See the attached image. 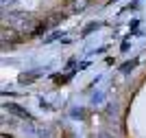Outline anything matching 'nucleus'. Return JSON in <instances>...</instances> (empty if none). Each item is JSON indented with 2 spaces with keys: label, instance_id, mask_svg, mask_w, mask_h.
Instances as JSON below:
<instances>
[{
  "label": "nucleus",
  "instance_id": "423d86ee",
  "mask_svg": "<svg viewBox=\"0 0 146 138\" xmlns=\"http://www.w3.org/2000/svg\"><path fill=\"white\" fill-rule=\"evenodd\" d=\"M98 138H116V136L109 134V132H100V134H98Z\"/></svg>",
  "mask_w": 146,
  "mask_h": 138
},
{
  "label": "nucleus",
  "instance_id": "f257e3e1",
  "mask_svg": "<svg viewBox=\"0 0 146 138\" xmlns=\"http://www.w3.org/2000/svg\"><path fill=\"white\" fill-rule=\"evenodd\" d=\"M2 108H5V112H9V114H13V116H18V118H24V120H33V114H31L29 110L20 108L18 103H5Z\"/></svg>",
  "mask_w": 146,
  "mask_h": 138
},
{
  "label": "nucleus",
  "instance_id": "39448f33",
  "mask_svg": "<svg viewBox=\"0 0 146 138\" xmlns=\"http://www.w3.org/2000/svg\"><path fill=\"white\" fill-rule=\"evenodd\" d=\"M118 110H120L118 105H109V108H107V112H109L111 116H116V112H118Z\"/></svg>",
  "mask_w": 146,
  "mask_h": 138
},
{
  "label": "nucleus",
  "instance_id": "f03ea898",
  "mask_svg": "<svg viewBox=\"0 0 146 138\" xmlns=\"http://www.w3.org/2000/svg\"><path fill=\"white\" fill-rule=\"evenodd\" d=\"M87 5H90V0H72V2H70V9H72L74 13H79V11H85Z\"/></svg>",
  "mask_w": 146,
  "mask_h": 138
},
{
  "label": "nucleus",
  "instance_id": "20e7f679",
  "mask_svg": "<svg viewBox=\"0 0 146 138\" xmlns=\"http://www.w3.org/2000/svg\"><path fill=\"white\" fill-rule=\"evenodd\" d=\"M135 66H137V59H133V61H131V64H124V66H122L120 70H122V72H131V70H133Z\"/></svg>",
  "mask_w": 146,
  "mask_h": 138
},
{
  "label": "nucleus",
  "instance_id": "7ed1b4c3",
  "mask_svg": "<svg viewBox=\"0 0 146 138\" xmlns=\"http://www.w3.org/2000/svg\"><path fill=\"white\" fill-rule=\"evenodd\" d=\"M37 75L39 72H24V75H20V83H33Z\"/></svg>",
  "mask_w": 146,
  "mask_h": 138
}]
</instances>
